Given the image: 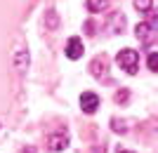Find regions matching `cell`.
Masks as SVG:
<instances>
[{"label":"cell","instance_id":"cell-1","mask_svg":"<svg viewBox=\"0 0 158 153\" xmlns=\"http://www.w3.org/2000/svg\"><path fill=\"white\" fill-rule=\"evenodd\" d=\"M116 64H118L125 73H130V75H135L137 73V68H139V54L135 52V50H120L118 54H116Z\"/></svg>","mask_w":158,"mask_h":153},{"label":"cell","instance_id":"cell-2","mask_svg":"<svg viewBox=\"0 0 158 153\" xmlns=\"http://www.w3.org/2000/svg\"><path fill=\"white\" fill-rule=\"evenodd\" d=\"M156 33H158V26H156V19H149V21H142L135 26V35L139 38V42L146 47L153 45V40H156Z\"/></svg>","mask_w":158,"mask_h":153},{"label":"cell","instance_id":"cell-3","mask_svg":"<svg viewBox=\"0 0 158 153\" xmlns=\"http://www.w3.org/2000/svg\"><path fill=\"white\" fill-rule=\"evenodd\" d=\"M83 52H85V47H83V40L78 38V35H73V38H69V42H66V57L71 61L80 59L83 57Z\"/></svg>","mask_w":158,"mask_h":153},{"label":"cell","instance_id":"cell-4","mask_svg":"<svg viewBox=\"0 0 158 153\" xmlns=\"http://www.w3.org/2000/svg\"><path fill=\"white\" fill-rule=\"evenodd\" d=\"M80 108H83L85 113H94L99 108V97L94 92H83L80 94Z\"/></svg>","mask_w":158,"mask_h":153},{"label":"cell","instance_id":"cell-5","mask_svg":"<svg viewBox=\"0 0 158 153\" xmlns=\"http://www.w3.org/2000/svg\"><path fill=\"white\" fill-rule=\"evenodd\" d=\"M69 146V134L66 132H54L47 139V151H64Z\"/></svg>","mask_w":158,"mask_h":153},{"label":"cell","instance_id":"cell-6","mask_svg":"<svg viewBox=\"0 0 158 153\" xmlns=\"http://www.w3.org/2000/svg\"><path fill=\"white\" fill-rule=\"evenodd\" d=\"M14 66H17L19 73H24V71L28 68V50H21V52L14 54Z\"/></svg>","mask_w":158,"mask_h":153},{"label":"cell","instance_id":"cell-7","mask_svg":"<svg viewBox=\"0 0 158 153\" xmlns=\"http://www.w3.org/2000/svg\"><path fill=\"white\" fill-rule=\"evenodd\" d=\"M109 2H111V0H85V7L92 14H97V12H104L106 7H109Z\"/></svg>","mask_w":158,"mask_h":153},{"label":"cell","instance_id":"cell-8","mask_svg":"<svg viewBox=\"0 0 158 153\" xmlns=\"http://www.w3.org/2000/svg\"><path fill=\"white\" fill-rule=\"evenodd\" d=\"M123 24H125V17L123 14H113L111 17V33H123Z\"/></svg>","mask_w":158,"mask_h":153},{"label":"cell","instance_id":"cell-9","mask_svg":"<svg viewBox=\"0 0 158 153\" xmlns=\"http://www.w3.org/2000/svg\"><path fill=\"white\" fill-rule=\"evenodd\" d=\"M135 10L142 14H151L153 12V0H135Z\"/></svg>","mask_w":158,"mask_h":153},{"label":"cell","instance_id":"cell-10","mask_svg":"<svg viewBox=\"0 0 158 153\" xmlns=\"http://www.w3.org/2000/svg\"><path fill=\"white\" fill-rule=\"evenodd\" d=\"M92 73H94V75L106 73V64H104V59H102V57H97V59H94V64H92Z\"/></svg>","mask_w":158,"mask_h":153},{"label":"cell","instance_id":"cell-11","mask_svg":"<svg viewBox=\"0 0 158 153\" xmlns=\"http://www.w3.org/2000/svg\"><path fill=\"white\" fill-rule=\"evenodd\" d=\"M111 130L123 134V132H127V125L123 123V120H118V118H111Z\"/></svg>","mask_w":158,"mask_h":153},{"label":"cell","instance_id":"cell-12","mask_svg":"<svg viewBox=\"0 0 158 153\" xmlns=\"http://www.w3.org/2000/svg\"><path fill=\"white\" fill-rule=\"evenodd\" d=\"M146 66H149V71H158V54H156V52H149Z\"/></svg>","mask_w":158,"mask_h":153},{"label":"cell","instance_id":"cell-13","mask_svg":"<svg viewBox=\"0 0 158 153\" xmlns=\"http://www.w3.org/2000/svg\"><path fill=\"white\" fill-rule=\"evenodd\" d=\"M57 24H59V19H57L54 10H50V12H47V28H50V31H54V28H57Z\"/></svg>","mask_w":158,"mask_h":153},{"label":"cell","instance_id":"cell-14","mask_svg":"<svg viewBox=\"0 0 158 153\" xmlns=\"http://www.w3.org/2000/svg\"><path fill=\"white\" fill-rule=\"evenodd\" d=\"M127 94H130L127 90H120V92L116 94V101H118V104H127Z\"/></svg>","mask_w":158,"mask_h":153},{"label":"cell","instance_id":"cell-15","mask_svg":"<svg viewBox=\"0 0 158 153\" xmlns=\"http://www.w3.org/2000/svg\"><path fill=\"white\" fill-rule=\"evenodd\" d=\"M94 31H97V28H94V21H92V19H87V21H85V33L92 35Z\"/></svg>","mask_w":158,"mask_h":153},{"label":"cell","instance_id":"cell-16","mask_svg":"<svg viewBox=\"0 0 158 153\" xmlns=\"http://www.w3.org/2000/svg\"><path fill=\"white\" fill-rule=\"evenodd\" d=\"M120 153H132V151H120Z\"/></svg>","mask_w":158,"mask_h":153}]
</instances>
